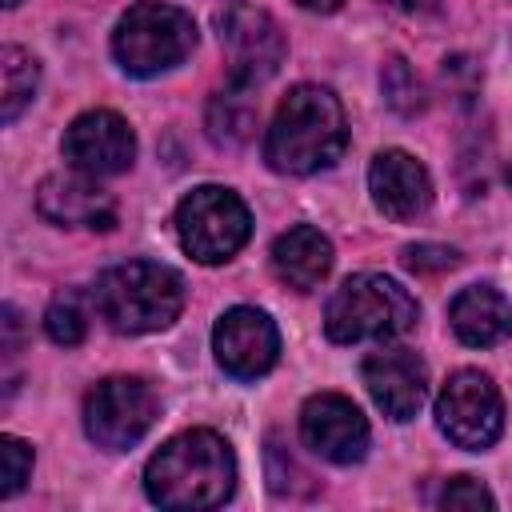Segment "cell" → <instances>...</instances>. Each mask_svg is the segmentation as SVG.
<instances>
[{
	"label": "cell",
	"instance_id": "obj_1",
	"mask_svg": "<svg viewBox=\"0 0 512 512\" xmlns=\"http://www.w3.org/2000/svg\"><path fill=\"white\" fill-rule=\"evenodd\" d=\"M236 488V456L224 436L192 428L172 436L144 468V492L160 508L196 512L216 508Z\"/></svg>",
	"mask_w": 512,
	"mask_h": 512
},
{
	"label": "cell",
	"instance_id": "obj_2",
	"mask_svg": "<svg viewBox=\"0 0 512 512\" xmlns=\"http://www.w3.org/2000/svg\"><path fill=\"white\" fill-rule=\"evenodd\" d=\"M348 144V120L340 100L320 84H296L264 136V160L280 176H312L332 168Z\"/></svg>",
	"mask_w": 512,
	"mask_h": 512
},
{
	"label": "cell",
	"instance_id": "obj_3",
	"mask_svg": "<svg viewBox=\"0 0 512 512\" xmlns=\"http://www.w3.org/2000/svg\"><path fill=\"white\" fill-rule=\"evenodd\" d=\"M92 304L112 332H124V336L160 332L184 308V280L168 264L128 260V264L108 268L96 280Z\"/></svg>",
	"mask_w": 512,
	"mask_h": 512
},
{
	"label": "cell",
	"instance_id": "obj_4",
	"mask_svg": "<svg viewBox=\"0 0 512 512\" xmlns=\"http://www.w3.org/2000/svg\"><path fill=\"white\" fill-rule=\"evenodd\" d=\"M412 324H416V300L408 296V288H400L392 276L380 272L348 276L324 308V332L336 344L392 340Z\"/></svg>",
	"mask_w": 512,
	"mask_h": 512
},
{
	"label": "cell",
	"instance_id": "obj_5",
	"mask_svg": "<svg viewBox=\"0 0 512 512\" xmlns=\"http://www.w3.org/2000/svg\"><path fill=\"white\" fill-rule=\"evenodd\" d=\"M196 48V24L184 8L160 4V0H144L132 4L116 32H112V52L120 60L124 72L132 76H156L176 68L188 52Z\"/></svg>",
	"mask_w": 512,
	"mask_h": 512
},
{
	"label": "cell",
	"instance_id": "obj_6",
	"mask_svg": "<svg viewBox=\"0 0 512 512\" xmlns=\"http://www.w3.org/2000/svg\"><path fill=\"white\" fill-rule=\"evenodd\" d=\"M176 236H180V244H184V252L192 260H200V264H224L252 236L248 204L232 188H220V184L192 188L176 204Z\"/></svg>",
	"mask_w": 512,
	"mask_h": 512
},
{
	"label": "cell",
	"instance_id": "obj_7",
	"mask_svg": "<svg viewBox=\"0 0 512 512\" xmlns=\"http://www.w3.org/2000/svg\"><path fill=\"white\" fill-rule=\"evenodd\" d=\"M216 32H220V48H224V60L236 84L256 88L280 72L288 44H284L280 24L264 8L248 0H228L216 12Z\"/></svg>",
	"mask_w": 512,
	"mask_h": 512
},
{
	"label": "cell",
	"instance_id": "obj_8",
	"mask_svg": "<svg viewBox=\"0 0 512 512\" xmlns=\"http://www.w3.org/2000/svg\"><path fill=\"white\" fill-rule=\"evenodd\" d=\"M436 424L456 448L484 452L496 444L504 428V400L484 372L460 368L444 380L436 396Z\"/></svg>",
	"mask_w": 512,
	"mask_h": 512
},
{
	"label": "cell",
	"instance_id": "obj_9",
	"mask_svg": "<svg viewBox=\"0 0 512 512\" xmlns=\"http://www.w3.org/2000/svg\"><path fill=\"white\" fill-rule=\"evenodd\" d=\"M156 392L140 376H108L84 396V432L108 452L132 448L156 424Z\"/></svg>",
	"mask_w": 512,
	"mask_h": 512
},
{
	"label": "cell",
	"instance_id": "obj_10",
	"mask_svg": "<svg viewBox=\"0 0 512 512\" xmlns=\"http://www.w3.org/2000/svg\"><path fill=\"white\" fill-rule=\"evenodd\" d=\"M212 352L220 360V368L236 380H256L264 376L276 356H280V332L268 320V312L236 304L228 308L216 328H212Z\"/></svg>",
	"mask_w": 512,
	"mask_h": 512
},
{
	"label": "cell",
	"instance_id": "obj_11",
	"mask_svg": "<svg viewBox=\"0 0 512 512\" xmlns=\"http://www.w3.org/2000/svg\"><path fill=\"white\" fill-rule=\"evenodd\" d=\"M60 148H64V160L88 176H116V172H128V164L136 160V136L128 120L108 108H92L76 116Z\"/></svg>",
	"mask_w": 512,
	"mask_h": 512
},
{
	"label": "cell",
	"instance_id": "obj_12",
	"mask_svg": "<svg viewBox=\"0 0 512 512\" xmlns=\"http://www.w3.org/2000/svg\"><path fill=\"white\" fill-rule=\"evenodd\" d=\"M300 436L328 464H356L368 452V420L340 392H320V396L304 400Z\"/></svg>",
	"mask_w": 512,
	"mask_h": 512
},
{
	"label": "cell",
	"instance_id": "obj_13",
	"mask_svg": "<svg viewBox=\"0 0 512 512\" xmlns=\"http://www.w3.org/2000/svg\"><path fill=\"white\" fill-rule=\"evenodd\" d=\"M36 212L60 228H96L116 224V200L88 172H52L36 188Z\"/></svg>",
	"mask_w": 512,
	"mask_h": 512
},
{
	"label": "cell",
	"instance_id": "obj_14",
	"mask_svg": "<svg viewBox=\"0 0 512 512\" xmlns=\"http://www.w3.org/2000/svg\"><path fill=\"white\" fill-rule=\"evenodd\" d=\"M364 388L372 396V404L388 416V420H412L428 396V372L424 360L408 348H376L364 368Z\"/></svg>",
	"mask_w": 512,
	"mask_h": 512
},
{
	"label": "cell",
	"instance_id": "obj_15",
	"mask_svg": "<svg viewBox=\"0 0 512 512\" xmlns=\"http://www.w3.org/2000/svg\"><path fill=\"white\" fill-rule=\"evenodd\" d=\"M368 188H372V204L388 216V220H416L428 212L432 204V180L428 168L400 152V148H384L376 152L372 168H368Z\"/></svg>",
	"mask_w": 512,
	"mask_h": 512
},
{
	"label": "cell",
	"instance_id": "obj_16",
	"mask_svg": "<svg viewBox=\"0 0 512 512\" xmlns=\"http://www.w3.org/2000/svg\"><path fill=\"white\" fill-rule=\"evenodd\" d=\"M272 272L280 284L296 288V292H312L320 288V280L332 272V244L320 228L312 224H296L288 232L276 236L272 244Z\"/></svg>",
	"mask_w": 512,
	"mask_h": 512
},
{
	"label": "cell",
	"instance_id": "obj_17",
	"mask_svg": "<svg viewBox=\"0 0 512 512\" xmlns=\"http://www.w3.org/2000/svg\"><path fill=\"white\" fill-rule=\"evenodd\" d=\"M452 332L472 348H492L512 336V304L492 284H472L448 304Z\"/></svg>",
	"mask_w": 512,
	"mask_h": 512
},
{
	"label": "cell",
	"instance_id": "obj_18",
	"mask_svg": "<svg viewBox=\"0 0 512 512\" xmlns=\"http://www.w3.org/2000/svg\"><path fill=\"white\" fill-rule=\"evenodd\" d=\"M256 120H260V112H256V100L248 96L244 84H236V88H228V92H216V96L208 100V112H204L208 136H212L216 144H224V148L248 144V140L256 136Z\"/></svg>",
	"mask_w": 512,
	"mask_h": 512
},
{
	"label": "cell",
	"instance_id": "obj_19",
	"mask_svg": "<svg viewBox=\"0 0 512 512\" xmlns=\"http://www.w3.org/2000/svg\"><path fill=\"white\" fill-rule=\"evenodd\" d=\"M36 84H40L36 60H32L24 48H16V44L0 48V120L12 124V120L32 104Z\"/></svg>",
	"mask_w": 512,
	"mask_h": 512
},
{
	"label": "cell",
	"instance_id": "obj_20",
	"mask_svg": "<svg viewBox=\"0 0 512 512\" xmlns=\"http://www.w3.org/2000/svg\"><path fill=\"white\" fill-rule=\"evenodd\" d=\"M380 92H384L388 108H396L400 116H416V112H424V104H428L420 76H416V72L408 68V60H400V56H392V60L380 68Z\"/></svg>",
	"mask_w": 512,
	"mask_h": 512
},
{
	"label": "cell",
	"instance_id": "obj_21",
	"mask_svg": "<svg viewBox=\"0 0 512 512\" xmlns=\"http://www.w3.org/2000/svg\"><path fill=\"white\" fill-rule=\"evenodd\" d=\"M44 332H48V340L52 344H60V348H76L84 336H88V316H84V308H80V300L68 292V296H56L52 304H48V312H44Z\"/></svg>",
	"mask_w": 512,
	"mask_h": 512
},
{
	"label": "cell",
	"instance_id": "obj_22",
	"mask_svg": "<svg viewBox=\"0 0 512 512\" xmlns=\"http://www.w3.org/2000/svg\"><path fill=\"white\" fill-rule=\"evenodd\" d=\"M32 476V448L16 436H0V496H16Z\"/></svg>",
	"mask_w": 512,
	"mask_h": 512
},
{
	"label": "cell",
	"instance_id": "obj_23",
	"mask_svg": "<svg viewBox=\"0 0 512 512\" xmlns=\"http://www.w3.org/2000/svg\"><path fill=\"white\" fill-rule=\"evenodd\" d=\"M456 264H460L456 248H444V244H408L404 248V268L416 276H440V272H452Z\"/></svg>",
	"mask_w": 512,
	"mask_h": 512
},
{
	"label": "cell",
	"instance_id": "obj_24",
	"mask_svg": "<svg viewBox=\"0 0 512 512\" xmlns=\"http://www.w3.org/2000/svg\"><path fill=\"white\" fill-rule=\"evenodd\" d=\"M440 508H496V496H492L480 480H472V476H456V480L444 484V492H440Z\"/></svg>",
	"mask_w": 512,
	"mask_h": 512
},
{
	"label": "cell",
	"instance_id": "obj_25",
	"mask_svg": "<svg viewBox=\"0 0 512 512\" xmlns=\"http://www.w3.org/2000/svg\"><path fill=\"white\" fill-rule=\"evenodd\" d=\"M288 476H296V480H300L308 492L316 488V484H312V476H308V472H304V468H300L292 456L284 460L280 444H276V440H268V484H272V492H276V496H292V480H288Z\"/></svg>",
	"mask_w": 512,
	"mask_h": 512
},
{
	"label": "cell",
	"instance_id": "obj_26",
	"mask_svg": "<svg viewBox=\"0 0 512 512\" xmlns=\"http://www.w3.org/2000/svg\"><path fill=\"white\" fill-rule=\"evenodd\" d=\"M4 356H16V344H20V316L12 304H4Z\"/></svg>",
	"mask_w": 512,
	"mask_h": 512
},
{
	"label": "cell",
	"instance_id": "obj_27",
	"mask_svg": "<svg viewBox=\"0 0 512 512\" xmlns=\"http://www.w3.org/2000/svg\"><path fill=\"white\" fill-rule=\"evenodd\" d=\"M300 8H308V12H336L344 0H296Z\"/></svg>",
	"mask_w": 512,
	"mask_h": 512
},
{
	"label": "cell",
	"instance_id": "obj_28",
	"mask_svg": "<svg viewBox=\"0 0 512 512\" xmlns=\"http://www.w3.org/2000/svg\"><path fill=\"white\" fill-rule=\"evenodd\" d=\"M16 4H20V0H4V8H16Z\"/></svg>",
	"mask_w": 512,
	"mask_h": 512
},
{
	"label": "cell",
	"instance_id": "obj_29",
	"mask_svg": "<svg viewBox=\"0 0 512 512\" xmlns=\"http://www.w3.org/2000/svg\"><path fill=\"white\" fill-rule=\"evenodd\" d=\"M508 188H512V160H508Z\"/></svg>",
	"mask_w": 512,
	"mask_h": 512
}]
</instances>
